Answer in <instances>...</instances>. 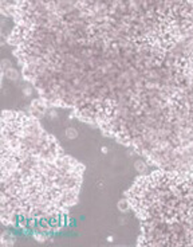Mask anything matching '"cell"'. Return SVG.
<instances>
[{"label": "cell", "instance_id": "8992f818", "mask_svg": "<svg viewBox=\"0 0 193 247\" xmlns=\"http://www.w3.org/2000/svg\"><path fill=\"white\" fill-rule=\"evenodd\" d=\"M135 168H137V171H139V172H143V171L146 169V164L143 161H137L135 162Z\"/></svg>", "mask_w": 193, "mask_h": 247}, {"label": "cell", "instance_id": "ba28073f", "mask_svg": "<svg viewBox=\"0 0 193 247\" xmlns=\"http://www.w3.org/2000/svg\"><path fill=\"white\" fill-rule=\"evenodd\" d=\"M23 93H24V96H31L32 94V87L31 86H26L23 89Z\"/></svg>", "mask_w": 193, "mask_h": 247}, {"label": "cell", "instance_id": "5b68a950", "mask_svg": "<svg viewBox=\"0 0 193 247\" xmlns=\"http://www.w3.org/2000/svg\"><path fill=\"white\" fill-rule=\"evenodd\" d=\"M129 200H126V199H122V200L118 203V208L121 209V211H126V209H129Z\"/></svg>", "mask_w": 193, "mask_h": 247}, {"label": "cell", "instance_id": "277c9868", "mask_svg": "<svg viewBox=\"0 0 193 247\" xmlns=\"http://www.w3.org/2000/svg\"><path fill=\"white\" fill-rule=\"evenodd\" d=\"M66 136L69 137V139H75L78 136V132L74 129V128H67L66 129Z\"/></svg>", "mask_w": 193, "mask_h": 247}, {"label": "cell", "instance_id": "6da1fadb", "mask_svg": "<svg viewBox=\"0 0 193 247\" xmlns=\"http://www.w3.org/2000/svg\"><path fill=\"white\" fill-rule=\"evenodd\" d=\"M14 242H15V236L12 235V234H10L8 231H3L1 238H0V244L4 246V247L5 246H12Z\"/></svg>", "mask_w": 193, "mask_h": 247}, {"label": "cell", "instance_id": "3957f363", "mask_svg": "<svg viewBox=\"0 0 193 247\" xmlns=\"http://www.w3.org/2000/svg\"><path fill=\"white\" fill-rule=\"evenodd\" d=\"M0 66H1V73H5L10 69H12V63L10 59H3L1 63H0Z\"/></svg>", "mask_w": 193, "mask_h": 247}, {"label": "cell", "instance_id": "7a4b0ae2", "mask_svg": "<svg viewBox=\"0 0 193 247\" xmlns=\"http://www.w3.org/2000/svg\"><path fill=\"white\" fill-rule=\"evenodd\" d=\"M4 77L7 78L8 81L16 82L18 79H19L20 75H19V71H18L16 69H14V67H12V69H10L8 71H5V73H4Z\"/></svg>", "mask_w": 193, "mask_h": 247}, {"label": "cell", "instance_id": "52a82bcc", "mask_svg": "<svg viewBox=\"0 0 193 247\" xmlns=\"http://www.w3.org/2000/svg\"><path fill=\"white\" fill-rule=\"evenodd\" d=\"M48 116L51 117V118H55V117L58 116V112H56V109H48Z\"/></svg>", "mask_w": 193, "mask_h": 247}]
</instances>
